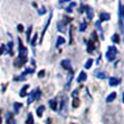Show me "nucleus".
<instances>
[{
    "mask_svg": "<svg viewBox=\"0 0 124 124\" xmlns=\"http://www.w3.org/2000/svg\"><path fill=\"white\" fill-rule=\"evenodd\" d=\"M116 54H118V49L114 46H109L106 52V58L108 61H113L116 59Z\"/></svg>",
    "mask_w": 124,
    "mask_h": 124,
    "instance_id": "1",
    "label": "nucleus"
},
{
    "mask_svg": "<svg viewBox=\"0 0 124 124\" xmlns=\"http://www.w3.org/2000/svg\"><path fill=\"white\" fill-rule=\"evenodd\" d=\"M27 48L24 47L23 43H22V39L19 37V58L22 59H27Z\"/></svg>",
    "mask_w": 124,
    "mask_h": 124,
    "instance_id": "2",
    "label": "nucleus"
},
{
    "mask_svg": "<svg viewBox=\"0 0 124 124\" xmlns=\"http://www.w3.org/2000/svg\"><path fill=\"white\" fill-rule=\"evenodd\" d=\"M123 7H122V2L119 1V25H120V30L121 32H124V28H123Z\"/></svg>",
    "mask_w": 124,
    "mask_h": 124,
    "instance_id": "3",
    "label": "nucleus"
},
{
    "mask_svg": "<svg viewBox=\"0 0 124 124\" xmlns=\"http://www.w3.org/2000/svg\"><path fill=\"white\" fill-rule=\"evenodd\" d=\"M66 112H68V98L66 97H63L60 105V113L62 116H66Z\"/></svg>",
    "mask_w": 124,
    "mask_h": 124,
    "instance_id": "4",
    "label": "nucleus"
},
{
    "mask_svg": "<svg viewBox=\"0 0 124 124\" xmlns=\"http://www.w3.org/2000/svg\"><path fill=\"white\" fill-rule=\"evenodd\" d=\"M51 17H52V11H50V13H49V16H48V20H47V23H46V25H45V27H44L43 32H41V36H40V40H39V44H41V43H43L44 36H45V33H46V31L48 30V26H49V24H50V21H51Z\"/></svg>",
    "mask_w": 124,
    "mask_h": 124,
    "instance_id": "5",
    "label": "nucleus"
},
{
    "mask_svg": "<svg viewBox=\"0 0 124 124\" xmlns=\"http://www.w3.org/2000/svg\"><path fill=\"white\" fill-rule=\"evenodd\" d=\"M32 73H34V70H33V69L27 68V69H26V70L21 74V76L17 77L16 81H24V79H25V76H26V75H27V74H32Z\"/></svg>",
    "mask_w": 124,
    "mask_h": 124,
    "instance_id": "6",
    "label": "nucleus"
},
{
    "mask_svg": "<svg viewBox=\"0 0 124 124\" xmlns=\"http://www.w3.org/2000/svg\"><path fill=\"white\" fill-rule=\"evenodd\" d=\"M85 12H86V15H87V19L89 20V21L93 20V17H94V9L89 6H86L85 7Z\"/></svg>",
    "mask_w": 124,
    "mask_h": 124,
    "instance_id": "7",
    "label": "nucleus"
},
{
    "mask_svg": "<svg viewBox=\"0 0 124 124\" xmlns=\"http://www.w3.org/2000/svg\"><path fill=\"white\" fill-rule=\"evenodd\" d=\"M61 65L63 66V69L68 70L69 72H72V65H71V62L68 60V59H64V60L61 61Z\"/></svg>",
    "mask_w": 124,
    "mask_h": 124,
    "instance_id": "8",
    "label": "nucleus"
},
{
    "mask_svg": "<svg viewBox=\"0 0 124 124\" xmlns=\"http://www.w3.org/2000/svg\"><path fill=\"white\" fill-rule=\"evenodd\" d=\"M26 62H27V59H22V58L17 57V59H15V61H14V65L16 66V68H22Z\"/></svg>",
    "mask_w": 124,
    "mask_h": 124,
    "instance_id": "9",
    "label": "nucleus"
},
{
    "mask_svg": "<svg viewBox=\"0 0 124 124\" xmlns=\"http://www.w3.org/2000/svg\"><path fill=\"white\" fill-rule=\"evenodd\" d=\"M95 49H96L95 43L92 40V39H89V41H88V44H87V51H88V54H94Z\"/></svg>",
    "mask_w": 124,
    "mask_h": 124,
    "instance_id": "10",
    "label": "nucleus"
},
{
    "mask_svg": "<svg viewBox=\"0 0 124 124\" xmlns=\"http://www.w3.org/2000/svg\"><path fill=\"white\" fill-rule=\"evenodd\" d=\"M49 107L51 110H54V111H56L57 109H58V102H57V99H51V100H49Z\"/></svg>",
    "mask_w": 124,
    "mask_h": 124,
    "instance_id": "11",
    "label": "nucleus"
},
{
    "mask_svg": "<svg viewBox=\"0 0 124 124\" xmlns=\"http://www.w3.org/2000/svg\"><path fill=\"white\" fill-rule=\"evenodd\" d=\"M99 17H100V20H99V22H103V21H108V20H110V13H100V15H99Z\"/></svg>",
    "mask_w": 124,
    "mask_h": 124,
    "instance_id": "12",
    "label": "nucleus"
},
{
    "mask_svg": "<svg viewBox=\"0 0 124 124\" xmlns=\"http://www.w3.org/2000/svg\"><path fill=\"white\" fill-rule=\"evenodd\" d=\"M86 78H87V74H86L84 71H82V72L79 73L78 77H77V83H82V82L86 81Z\"/></svg>",
    "mask_w": 124,
    "mask_h": 124,
    "instance_id": "13",
    "label": "nucleus"
},
{
    "mask_svg": "<svg viewBox=\"0 0 124 124\" xmlns=\"http://www.w3.org/2000/svg\"><path fill=\"white\" fill-rule=\"evenodd\" d=\"M120 84V79L116 77H110L109 78V85L110 86H116Z\"/></svg>",
    "mask_w": 124,
    "mask_h": 124,
    "instance_id": "14",
    "label": "nucleus"
},
{
    "mask_svg": "<svg viewBox=\"0 0 124 124\" xmlns=\"http://www.w3.org/2000/svg\"><path fill=\"white\" fill-rule=\"evenodd\" d=\"M44 111H45V106H40V107L37 108V109H36L37 116H38V118H41V116H43Z\"/></svg>",
    "mask_w": 124,
    "mask_h": 124,
    "instance_id": "15",
    "label": "nucleus"
},
{
    "mask_svg": "<svg viewBox=\"0 0 124 124\" xmlns=\"http://www.w3.org/2000/svg\"><path fill=\"white\" fill-rule=\"evenodd\" d=\"M57 25H58V31L60 33H65V31H66V26L64 25L62 22H58L57 23Z\"/></svg>",
    "mask_w": 124,
    "mask_h": 124,
    "instance_id": "16",
    "label": "nucleus"
},
{
    "mask_svg": "<svg viewBox=\"0 0 124 124\" xmlns=\"http://www.w3.org/2000/svg\"><path fill=\"white\" fill-rule=\"evenodd\" d=\"M116 98V93L113 92V93H111V94H110L107 98H106V101H107V102H112V101H113Z\"/></svg>",
    "mask_w": 124,
    "mask_h": 124,
    "instance_id": "17",
    "label": "nucleus"
},
{
    "mask_svg": "<svg viewBox=\"0 0 124 124\" xmlns=\"http://www.w3.org/2000/svg\"><path fill=\"white\" fill-rule=\"evenodd\" d=\"M95 26H96V28L99 31V33H100V37L101 39H103L105 37H103V32H102V28H101V25H100V22L97 21L96 23H95Z\"/></svg>",
    "mask_w": 124,
    "mask_h": 124,
    "instance_id": "18",
    "label": "nucleus"
},
{
    "mask_svg": "<svg viewBox=\"0 0 124 124\" xmlns=\"http://www.w3.org/2000/svg\"><path fill=\"white\" fill-rule=\"evenodd\" d=\"M28 87H30V85H24L23 87H22V89L20 90V96H21V97L27 96V95H26V90L28 89Z\"/></svg>",
    "mask_w": 124,
    "mask_h": 124,
    "instance_id": "19",
    "label": "nucleus"
},
{
    "mask_svg": "<svg viewBox=\"0 0 124 124\" xmlns=\"http://www.w3.org/2000/svg\"><path fill=\"white\" fill-rule=\"evenodd\" d=\"M65 43V39L63 38V37L59 36L58 38H57V44H56V48H59L61 45H63V44Z\"/></svg>",
    "mask_w": 124,
    "mask_h": 124,
    "instance_id": "20",
    "label": "nucleus"
},
{
    "mask_svg": "<svg viewBox=\"0 0 124 124\" xmlns=\"http://www.w3.org/2000/svg\"><path fill=\"white\" fill-rule=\"evenodd\" d=\"M72 78H73V71L69 73V75H68V84H66V86H65V90H69V88H70V84H71Z\"/></svg>",
    "mask_w": 124,
    "mask_h": 124,
    "instance_id": "21",
    "label": "nucleus"
},
{
    "mask_svg": "<svg viewBox=\"0 0 124 124\" xmlns=\"http://www.w3.org/2000/svg\"><path fill=\"white\" fill-rule=\"evenodd\" d=\"M22 108V103L21 102H14V105H13V109H14V113H19L20 109Z\"/></svg>",
    "mask_w": 124,
    "mask_h": 124,
    "instance_id": "22",
    "label": "nucleus"
},
{
    "mask_svg": "<svg viewBox=\"0 0 124 124\" xmlns=\"http://www.w3.org/2000/svg\"><path fill=\"white\" fill-rule=\"evenodd\" d=\"M35 100V92H32L30 95H28V98H27V105H31L32 102H34Z\"/></svg>",
    "mask_w": 124,
    "mask_h": 124,
    "instance_id": "23",
    "label": "nucleus"
},
{
    "mask_svg": "<svg viewBox=\"0 0 124 124\" xmlns=\"http://www.w3.org/2000/svg\"><path fill=\"white\" fill-rule=\"evenodd\" d=\"M72 17H70V16H68V15H64L63 16V20H62V23L64 24V25H68L69 23H71V22H72Z\"/></svg>",
    "mask_w": 124,
    "mask_h": 124,
    "instance_id": "24",
    "label": "nucleus"
},
{
    "mask_svg": "<svg viewBox=\"0 0 124 124\" xmlns=\"http://www.w3.org/2000/svg\"><path fill=\"white\" fill-rule=\"evenodd\" d=\"M75 6H76V2H71V3L69 4V7H66V8H65V12L71 13V12H72V10H73L72 8H74Z\"/></svg>",
    "mask_w": 124,
    "mask_h": 124,
    "instance_id": "25",
    "label": "nucleus"
},
{
    "mask_svg": "<svg viewBox=\"0 0 124 124\" xmlns=\"http://www.w3.org/2000/svg\"><path fill=\"white\" fill-rule=\"evenodd\" d=\"M86 28H87V23H86L85 20H83L81 25H79V31H81V32H85Z\"/></svg>",
    "mask_w": 124,
    "mask_h": 124,
    "instance_id": "26",
    "label": "nucleus"
},
{
    "mask_svg": "<svg viewBox=\"0 0 124 124\" xmlns=\"http://www.w3.org/2000/svg\"><path fill=\"white\" fill-rule=\"evenodd\" d=\"M33 31V26L30 25L27 28V32H26V39H27V41H31V33H32Z\"/></svg>",
    "mask_w": 124,
    "mask_h": 124,
    "instance_id": "27",
    "label": "nucleus"
},
{
    "mask_svg": "<svg viewBox=\"0 0 124 124\" xmlns=\"http://www.w3.org/2000/svg\"><path fill=\"white\" fill-rule=\"evenodd\" d=\"M11 123H13V116L10 112H8L7 113V124H11Z\"/></svg>",
    "mask_w": 124,
    "mask_h": 124,
    "instance_id": "28",
    "label": "nucleus"
},
{
    "mask_svg": "<svg viewBox=\"0 0 124 124\" xmlns=\"http://www.w3.org/2000/svg\"><path fill=\"white\" fill-rule=\"evenodd\" d=\"M35 92V100H39L40 99V96H41V92L39 88H37L36 90H34Z\"/></svg>",
    "mask_w": 124,
    "mask_h": 124,
    "instance_id": "29",
    "label": "nucleus"
},
{
    "mask_svg": "<svg viewBox=\"0 0 124 124\" xmlns=\"http://www.w3.org/2000/svg\"><path fill=\"white\" fill-rule=\"evenodd\" d=\"M97 78H100V79H105V78H107V74H106L105 72H98L97 73Z\"/></svg>",
    "mask_w": 124,
    "mask_h": 124,
    "instance_id": "30",
    "label": "nucleus"
},
{
    "mask_svg": "<svg viewBox=\"0 0 124 124\" xmlns=\"http://www.w3.org/2000/svg\"><path fill=\"white\" fill-rule=\"evenodd\" d=\"M26 124H34V120H33V114L28 113L27 120H26Z\"/></svg>",
    "mask_w": 124,
    "mask_h": 124,
    "instance_id": "31",
    "label": "nucleus"
},
{
    "mask_svg": "<svg viewBox=\"0 0 124 124\" xmlns=\"http://www.w3.org/2000/svg\"><path fill=\"white\" fill-rule=\"evenodd\" d=\"M112 41H113L114 44H119V43H120V37H119L118 34H114L113 36H112Z\"/></svg>",
    "mask_w": 124,
    "mask_h": 124,
    "instance_id": "32",
    "label": "nucleus"
},
{
    "mask_svg": "<svg viewBox=\"0 0 124 124\" xmlns=\"http://www.w3.org/2000/svg\"><path fill=\"white\" fill-rule=\"evenodd\" d=\"M93 61H94L93 59H88L87 62L85 63V65H84V66H85V69H90V68H92V65H93Z\"/></svg>",
    "mask_w": 124,
    "mask_h": 124,
    "instance_id": "33",
    "label": "nucleus"
},
{
    "mask_svg": "<svg viewBox=\"0 0 124 124\" xmlns=\"http://www.w3.org/2000/svg\"><path fill=\"white\" fill-rule=\"evenodd\" d=\"M37 37H38V34H37V33H35V34H34V37H33V39H31V44H32V46H33V47H34V46L36 45Z\"/></svg>",
    "mask_w": 124,
    "mask_h": 124,
    "instance_id": "34",
    "label": "nucleus"
},
{
    "mask_svg": "<svg viewBox=\"0 0 124 124\" xmlns=\"http://www.w3.org/2000/svg\"><path fill=\"white\" fill-rule=\"evenodd\" d=\"M37 12H38L39 15L45 14V13H46V8H45V7H41L40 9H37Z\"/></svg>",
    "mask_w": 124,
    "mask_h": 124,
    "instance_id": "35",
    "label": "nucleus"
},
{
    "mask_svg": "<svg viewBox=\"0 0 124 124\" xmlns=\"http://www.w3.org/2000/svg\"><path fill=\"white\" fill-rule=\"evenodd\" d=\"M92 40L94 41V43H96V41H98V36H97V34L95 32L92 33Z\"/></svg>",
    "mask_w": 124,
    "mask_h": 124,
    "instance_id": "36",
    "label": "nucleus"
},
{
    "mask_svg": "<svg viewBox=\"0 0 124 124\" xmlns=\"http://www.w3.org/2000/svg\"><path fill=\"white\" fill-rule=\"evenodd\" d=\"M72 105H73V107H74V108H77V107H78V105H79V100H78V98H75Z\"/></svg>",
    "mask_w": 124,
    "mask_h": 124,
    "instance_id": "37",
    "label": "nucleus"
},
{
    "mask_svg": "<svg viewBox=\"0 0 124 124\" xmlns=\"http://www.w3.org/2000/svg\"><path fill=\"white\" fill-rule=\"evenodd\" d=\"M85 4H83V3H82L81 4V7H79V9H78V12L79 13H83L84 12V11H85Z\"/></svg>",
    "mask_w": 124,
    "mask_h": 124,
    "instance_id": "38",
    "label": "nucleus"
},
{
    "mask_svg": "<svg viewBox=\"0 0 124 124\" xmlns=\"http://www.w3.org/2000/svg\"><path fill=\"white\" fill-rule=\"evenodd\" d=\"M17 31H19L20 33H22L24 31V27H23V25H22V24H19V25H17Z\"/></svg>",
    "mask_w": 124,
    "mask_h": 124,
    "instance_id": "39",
    "label": "nucleus"
},
{
    "mask_svg": "<svg viewBox=\"0 0 124 124\" xmlns=\"http://www.w3.org/2000/svg\"><path fill=\"white\" fill-rule=\"evenodd\" d=\"M77 95H78V90H77V89H76V90H74V92L72 93V97H73L74 99H75V98H77Z\"/></svg>",
    "mask_w": 124,
    "mask_h": 124,
    "instance_id": "40",
    "label": "nucleus"
},
{
    "mask_svg": "<svg viewBox=\"0 0 124 124\" xmlns=\"http://www.w3.org/2000/svg\"><path fill=\"white\" fill-rule=\"evenodd\" d=\"M69 34H70V45H72V27H70Z\"/></svg>",
    "mask_w": 124,
    "mask_h": 124,
    "instance_id": "41",
    "label": "nucleus"
},
{
    "mask_svg": "<svg viewBox=\"0 0 124 124\" xmlns=\"http://www.w3.org/2000/svg\"><path fill=\"white\" fill-rule=\"evenodd\" d=\"M44 75H45V70H41L40 72L38 73V77H40L41 78V77H44Z\"/></svg>",
    "mask_w": 124,
    "mask_h": 124,
    "instance_id": "42",
    "label": "nucleus"
},
{
    "mask_svg": "<svg viewBox=\"0 0 124 124\" xmlns=\"http://www.w3.org/2000/svg\"><path fill=\"white\" fill-rule=\"evenodd\" d=\"M4 50H6V47H4V46H1V47H0V56L4 52Z\"/></svg>",
    "mask_w": 124,
    "mask_h": 124,
    "instance_id": "43",
    "label": "nucleus"
},
{
    "mask_svg": "<svg viewBox=\"0 0 124 124\" xmlns=\"http://www.w3.org/2000/svg\"><path fill=\"white\" fill-rule=\"evenodd\" d=\"M0 124H2V120H1V111H0Z\"/></svg>",
    "mask_w": 124,
    "mask_h": 124,
    "instance_id": "44",
    "label": "nucleus"
},
{
    "mask_svg": "<svg viewBox=\"0 0 124 124\" xmlns=\"http://www.w3.org/2000/svg\"><path fill=\"white\" fill-rule=\"evenodd\" d=\"M12 124H15V122H13V123H12Z\"/></svg>",
    "mask_w": 124,
    "mask_h": 124,
    "instance_id": "45",
    "label": "nucleus"
}]
</instances>
